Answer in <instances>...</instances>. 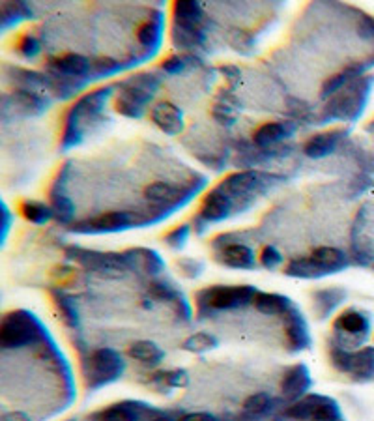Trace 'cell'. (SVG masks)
I'll list each match as a JSON object with an SVG mask.
<instances>
[{"label":"cell","instance_id":"6da1fadb","mask_svg":"<svg viewBox=\"0 0 374 421\" xmlns=\"http://www.w3.org/2000/svg\"><path fill=\"white\" fill-rule=\"evenodd\" d=\"M374 84V77H355L352 79L346 86H342L341 90L331 96V99L324 109L322 120H333V118H341V120H357L362 117L363 109L367 105L368 94Z\"/></svg>","mask_w":374,"mask_h":421},{"label":"cell","instance_id":"7a4b0ae2","mask_svg":"<svg viewBox=\"0 0 374 421\" xmlns=\"http://www.w3.org/2000/svg\"><path fill=\"white\" fill-rule=\"evenodd\" d=\"M112 96V86L107 88H99L90 94H86L79 99L77 104L73 105L66 117V126H64V135H62V148L68 150L71 146L81 143L84 131V122L94 120V118L104 110L107 99Z\"/></svg>","mask_w":374,"mask_h":421},{"label":"cell","instance_id":"3957f363","mask_svg":"<svg viewBox=\"0 0 374 421\" xmlns=\"http://www.w3.org/2000/svg\"><path fill=\"white\" fill-rule=\"evenodd\" d=\"M66 255L92 272L101 273V275H115V277L124 275L137 266V257L133 251L120 255V253H99L81 249V247H70Z\"/></svg>","mask_w":374,"mask_h":421},{"label":"cell","instance_id":"277c9868","mask_svg":"<svg viewBox=\"0 0 374 421\" xmlns=\"http://www.w3.org/2000/svg\"><path fill=\"white\" fill-rule=\"evenodd\" d=\"M258 291L251 285H234V286H212L206 291H200L197 294L199 300L200 309H239V307H246L255 302V296Z\"/></svg>","mask_w":374,"mask_h":421},{"label":"cell","instance_id":"5b68a950","mask_svg":"<svg viewBox=\"0 0 374 421\" xmlns=\"http://www.w3.org/2000/svg\"><path fill=\"white\" fill-rule=\"evenodd\" d=\"M126 369V362L117 350L112 349H99L96 350L84 367V376H86V386L90 389H97L101 386L115 382L122 376Z\"/></svg>","mask_w":374,"mask_h":421},{"label":"cell","instance_id":"8992f818","mask_svg":"<svg viewBox=\"0 0 374 421\" xmlns=\"http://www.w3.org/2000/svg\"><path fill=\"white\" fill-rule=\"evenodd\" d=\"M39 335V324L25 311L10 313L0 324V344L4 349H21L34 343Z\"/></svg>","mask_w":374,"mask_h":421},{"label":"cell","instance_id":"52a82bcc","mask_svg":"<svg viewBox=\"0 0 374 421\" xmlns=\"http://www.w3.org/2000/svg\"><path fill=\"white\" fill-rule=\"evenodd\" d=\"M331 363L337 371L354 376L357 382L374 380V346H365L357 352H350L344 346H333Z\"/></svg>","mask_w":374,"mask_h":421},{"label":"cell","instance_id":"ba28073f","mask_svg":"<svg viewBox=\"0 0 374 421\" xmlns=\"http://www.w3.org/2000/svg\"><path fill=\"white\" fill-rule=\"evenodd\" d=\"M284 414L299 421H341L342 414L333 399L324 395H305L291 404Z\"/></svg>","mask_w":374,"mask_h":421},{"label":"cell","instance_id":"9c48e42d","mask_svg":"<svg viewBox=\"0 0 374 421\" xmlns=\"http://www.w3.org/2000/svg\"><path fill=\"white\" fill-rule=\"evenodd\" d=\"M271 180H281V176L264 175L258 170H242V173H234L228 178H225L217 188L223 189L236 204V199L251 201L255 193L264 189V186H268Z\"/></svg>","mask_w":374,"mask_h":421},{"label":"cell","instance_id":"30bf717a","mask_svg":"<svg viewBox=\"0 0 374 421\" xmlns=\"http://www.w3.org/2000/svg\"><path fill=\"white\" fill-rule=\"evenodd\" d=\"M133 225H144V221L137 214L131 212H107V214L97 215L92 219L81 221L77 225H73L71 231L83 234H104V233H118V231H126Z\"/></svg>","mask_w":374,"mask_h":421},{"label":"cell","instance_id":"8fae6325","mask_svg":"<svg viewBox=\"0 0 374 421\" xmlns=\"http://www.w3.org/2000/svg\"><path fill=\"white\" fill-rule=\"evenodd\" d=\"M333 328H335L339 333L348 335L350 339L354 341V344H362L368 337V331H371V318H368L365 313L348 309V311L341 313V315L335 318Z\"/></svg>","mask_w":374,"mask_h":421},{"label":"cell","instance_id":"7c38bea8","mask_svg":"<svg viewBox=\"0 0 374 421\" xmlns=\"http://www.w3.org/2000/svg\"><path fill=\"white\" fill-rule=\"evenodd\" d=\"M234 206L236 204H234L233 199L221 188H215L204 197L199 215L208 223H219V221L226 219L228 215L233 214Z\"/></svg>","mask_w":374,"mask_h":421},{"label":"cell","instance_id":"4fadbf2b","mask_svg":"<svg viewBox=\"0 0 374 421\" xmlns=\"http://www.w3.org/2000/svg\"><path fill=\"white\" fill-rule=\"evenodd\" d=\"M311 388V373L307 369V365L297 363L292 365L291 369L286 371L281 382V391L288 401H299L302 397L307 393V389Z\"/></svg>","mask_w":374,"mask_h":421},{"label":"cell","instance_id":"5bb4252c","mask_svg":"<svg viewBox=\"0 0 374 421\" xmlns=\"http://www.w3.org/2000/svg\"><path fill=\"white\" fill-rule=\"evenodd\" d=\"M286 320V341L288 346L294 352L299 350H307L311 346V335L309 326L305 322V317L297 307H292L291 311L284 315Z\"/></svg>","mask_w":374,"mask_h":421},{"label":"cell","instance_id":"9a60e30c","mask_svg":"<svg viewBox=\"0 0 374 421\" xmlns=\"http://www.w3.org/2000/svg\"><path fill=\"white\" fill-rule=\"evenodd\" d=\"M193 191L197 193V189L193 188L181 189L175 184H168V182H154L144 189V197L148 201L155 202V204L176 206L180 202V199H189V195H193Z\"/></svg>","mask_w":374,"mask_h":421},{"label":"cell","instance_id":"2e32d148","mask_svg":"<svg viewBox=\"0 0 374 421\" xmlns=\"http://www.w3.org/2000/svg\"><path fill=\"white\" fill-rule=\"evenodd\" d=\"M49 70H51V75L83 81L84 77L90 75L92 66L88 59H84L81 55H66L57 60H51Z\"/></svg>","mask_w":374,"mask_h":421},{"label":"cell","instance_id":"e0dca14e","mask_svg":"<svg viewBox=\"0 0 374 421\" xmlns=\"http://www.w3.org/2000/svg\"><path fill=\"white\" fill-rule=\"evenodd\" d=\"M217 260L236 270H253L257 266L255 251L246 244H225L217 253Z\"/></svg>","mask_w":374,"mask_h":421},{"label":"cell","instance_id":"ac0fdd59","mask_svg":"<svg viewBox=\"0 0 374 421\" xmlns=\"http://www.w3.org/2000/svg\"><path fill=\"white\" fill-rule=\"evenodd\" d=\"M152 120L167 135H180L184 131V115L176 105L161 101L152 109Z\"/></svg>","mask_w":374,"mask_h":421},{"label":"cell","instance_id":"d6986e66","mask_svg":"<svg viewBox=\"0 0 374 421\" xmlns=\"http://www.w3.org/2000/svg\"><path fill=\"white\" fill-rule=\"evenodd\" d=\"M296 126L292 122H268L264 126H260L255 135H253V143L260 146V148H266V146H273V144L281 143L284 139L294 133Z\"/></svg>","mask_w":374,"mask_h":421},{"label":"cell","instance_id":"ffe728a7","mask_svg":"<svg viewBox=\"0 0 374 421\" xmlns=\"http://www.w3.org/2000/svg\"><path fill=\"white\" fill-rule=\"evenodd\" d=\"M311 259L315 260L318 268L322 270L326 275H331V273H339L342 272L344 268H348V257L337 249V247H318L313 251Z\"/></svg>","mask_w":374,"mask_h":421},{"label":"cell","instance_id":"44dd1931","mask_svg":"<svg viewBox=\"0 0 374 421\" xmlns=\"http://www.w3.org/2000/svg\"><path fill=\"white\" fill-rule=\"evenodd\" d=\"M341 137L342 131H326V133L311 137L304 146L305 156L313 157V159H322V157L333 154Z\"/></svg>","mask_w":374,"mask_h":421},{"label":"cell","instance_id":"7402d4cb","mask_svg":"<svg viewBox=\"0 0 374 421\" xmlns=\"http://www.w3.org/2000/svg\"><path fill=\"white\" fill-rule=\"evenodd\" d=\"M152 412L139 402H118L99 414V421H141L144 415Z\"/></svg>","mask_w":374,"mask_h":421},{"label":"cell","instance_id":"603a6c76","mask_svg":"<svg viewBox=\"0 0 374 421\" xmlns=\"http://www.w3.org/2000/svg\"><path fill=\"white\" fill-rule=\"evenodd\" d=\"M13 109L23 110L25 115H41L43 110L49 107V99L38 94L36 90H28V88H19L12 94Z\"/></svg>","mask_w":374,"mask_h":421},{"label":"cell","instance_id":"cb8c5ba5","mask_svg":"<svg viewBox=\"0 0 374 421\" xmlns=\"http://www.w3.org/2000/svg\"><path fill=\"white\" fill-rule=\"evenodd\" d=\"M253 305L257 311L264 313V315H283V317L294 307L291 298L281 296V294H268V292H258Z\"/></svg>","mask_w":374,"mask_h":421},{"label":"cell","instance_id":"d4e9b609","mask_svg":"<svg viewBox=\"0 0 374 421\" xmlns=\"http://www.w3.org/2000/svg\"><path fill=\"white\" fill-rule=\"evenodd\" d=\"M346 298V292L341 291V288H324V291H318L313 296L315 300V311L318 313L320 318H328L331 313L335 311V307L344 302Z\"/></svg>","mask_w":374,"mask_h":421},{"label":"cell","instance_id":"484cf974","mask_svg":"<svg viewBox=\"0 0 374 421\" xmlns=\"http://www.w3.org/2000/svg\"><path fill=\"white\" fill-rule=\"evenodd\" d=\"M173 12H175V25L178 26L200 28V23L204 19L202 8L197 2H176Z\"/></svg>","mask_w":374,"mask_h":421},{"label":"cell","instance_id":"4316f807","mask_svg":"<svg viewBox=\"0 0 374 421\" xmlns=\"http://www.w3.org/2000/svg\"><path fill=\"white\" fill-rule=\"evenodd\" d=\"M128 354L137 362L146 365H157L165 358V352L152 341H137L129 346Z\"/></svg>","mask_w":374,"mask_h":421},{"label":"cell","instance_id":"83f0119b","mask_svg":"<svg viewBox=\"0 0 374 421\" xmlns=\"http://www.w3.org/2000/svg\"><path fill=\"white\" fill-rule=\"evenodd\" d=\"M284 273L291 275V277L297 279H318V277H326V273L318 268L315 260L311 257H304V259H292L286 268H284Z\"/></svg>","mask_w":374,"mask_h":421},{"label":"cell","instance_id":"f1b7e54d","mask_svg":"<svg viewBox=\"0 0 374 421\" xmlns=\"http://www.w3.org/2000/svg\"><path fill=\"white\" fill-rule=\"evenodd\" d=\"M173 41L180 49H195L202 46L204 41V32L202 28H187V26H173Z\"/></svg>","mask_w":374,"mask_h":421},{"label":"cell","instance_id":"f546056e","mask_svg":"<svg viewBox=\"0 0 374 421\" xmlns=\"http://www.w3.org/2000/svg\"><path fill=\"white\" fill-rule=\"evenodd\" d=\"M21 214L26 221H30L34 225H46L47 221H51L55 217L52 208L38 201H25L21 206Z\"/></svg>","mask_w":374,"mask_h":421},{"label":"cell","instance_id":"4dcf8cb0","mask_svg":"<svg viewBox=\"0 0 374 421\" xmlns=\"http://www.w3.org/2000/svg\"><path fill=\"white\" fill-rule=\"evenodd\" d=\"M161 30H163V21L159 15H155L154 19H150L148 23H144V25L139 28V34H137V38H139V41H141L144 47H152V49H155V47L159 46V41H161Z\"/></svg>","mask_w":374,"mask_h":421},{"label":"cell","instance_id":"1f68e13d","mask_svg":"<svg viewBox=\"0 0 374 421\" xmlns=\"http://www.w3.org/2000/svg\"><path fill=\"white\" fill-rule=\"evenodd\" d=\"M32 17V10L26 6L25 2H15V4H4L2 6V30L8 26L15 25L23 19Z\"/></svg>","mask_w":374,"mask_h":421},{"label":"cell","instance_id":"d6a6232c","mask_svg":"<svg viewBox=\"0 0 374 421\" xmlns=\"http://www.w3.org/2000/svg\"><path fill=\"white\" fill-rule=\"evenodd\" d=\"M117 110L128 118H142L144 110H146V105L135 99L133 96H129L128 92L120 90L117 97Z\"/></svg>","mask_w":374,"mask_h":421},{"label":"cell","instance_id":"836d02e7","mask_svg":"<svg viewBox=\"0 0 374 421\" xmlns=\"http://www.w3.org/2000/svg\"><path fill=\"white\" fill-rule=\"evenodd\" d=\"M217 344H219V341H217L215 337L202 331V333H195V335H191L189 339H186L184 350H187V352H195V354H202V352H208V350L215 349Z\"/></svg>","mask_w":374,"mask_h":421},{"label":"cell","instance_id":"e575fe53","mask_svg":"<svg viewBox=\"0 0 374 421\" xmlns=\"http://www.w3.org/2000/svg\"><path fill=\"white\" fill-rule=\"evenodd\" d=\"M51 208L55 217L59 221H62V223H70L73 214H75V206H73V202H71L66 195L52 193Z\"/></svg>","mask_w":374,"mask_h":421},{"label":"cell","instance_id":"d590c367","mask_svg":"<svg viewBox=\"0 0 374 421\" xmlns=\"http://www.w3.org/2000/svg\"><path fill=\"white\" fill-rule=\"evenodd\" d=\"M271 397L268 393H255L246 401L244 409L249 415L258 418V415H266L271 410Z\"/></svg>","mask_w":374,"mask_h":421},{"label":"cell","instance_id":"8d00e7d4","mask_svg":"<svg viewBox=\"0 0 374 421\" xmlns=\"http://www.w3.org/2000/svg\"><path fill=\"white\" fill-rule=\"evenodd\" d=\"M135 255L137 259L142 262V268H144V272L146 273L155 275V273H159L163 268H165V262H163L161 257L155 251H150V249H135Z\"/></svg>","mask_w":374,"mask_h":421},{"label":"cell","instance_id":"74e56055","mask_svg":"<svg viewBox=\"0 0 374 421\" xmlns=\"http://www.w3.org/2000/svg\"><path fill=\"white\" fill-rule=\"evenodd\" d=\"M57 305H59V309L62 311L66 324L75 328V326L79 324V315L77 309H75V304L71 302V298H68L64 294H57Z\"/></svg>","mask_w":374,"mask_h":421},{"label":"cell","instance_id":"f35d334b","mask_svg":"<svg viewBox=\"0 0 374 421\" xmlns=\"http://www.w3.org/2000/svg\"><path fill=\"white\" fill-rule=\"evenodd\" d=\"M189 225H180V227L173 228L170 233L165 236V242H167V246L170 247V249H175V251H180L181 247L186 246V242L189 240Z\"/></svg>","mask_w":374,"mask_h":421},{"label":"cell","instance_id":"ab89813d","mask_svg":"<svg viewBox=\"0 0 374 421\" xmlns=\"http://www.w3.org/2000/svg\"><path fill=\"white\" fill-rule=\"evenodd\" d=\"M150 296L155 300H159V302H173V300L178 298V292L173 288V286L168 285V283H161V281H155V283H152L148 288Z\"/></svg>","mask_w":374,"mask_h":421},{"label":"cell","instance_id":"60d3db41","mask_svg":"<svg viewBox=\"0 0 374 421\" xmlns=\"http://www.w3.org/2000/svg\"><path fill=\"white\" fill-rule=\"evenodd\" d=\"M260 264L264 266L266 270H275L277 266L283 264V255L273 246H266L260 253Z\"/></svg>","mask_w":374,"mask_h":421},{"label":"cell","instance_id":"b9f144b4","mask_svg":"<svg viewBox=\"0 0 374 421\" xmlns=\"http://www.w3.org/2000/svg\"><path fill=\"white\" fill-rule=\"evenodd\" d=\"M157 378L163 384H167L168 388H184L189 382L186 371H167V373H159Z\"/></svg>","mask_w":374,"mask_h":421},{"label":"cell","instance_id":"7bdbcfd3","mask_svg":"<svg viewBox=\"0 0 374 421\" xmlns=\"http://www.w3.org/2000/svg\"><path fill=\"white\" fill-rule=\"evenodd\" d=\"M39 51H41V46H39V41L34 38V36L26 34V36L21 38L19 52L25 57V59H34V57H38Z\"/></svg>","mask_w":374,"mask_h":421},{"label":"cell","instance_id":"ee69618b","mask_svg":"<svg viewBox=\"0 0 374 421\" xmlns=\"http://www.w3.org/2000/svg\"><path fill=\"white\" fill-rule=\"evenodd\" d=\"M178 266L184 270V273H186L187 277H199L200 272H202V264L193 259L178 260Z\"/></svg>","mask_w":374,"mask_h":421},{"label":"cell","instance_id":"f6af8a7d","mask_svg":"<svg viewBox=\"0 0 374 421\" xmlns=\"http://www.w3.org/2000/svg\"><path fill=\"white\" fill-rule=\"evenodd\" d=\"M163 72L167 73H180L184 68H186V59L184 57H170V59H167L165 62L161 64Z\"/></svg>","mask_w":374,"mask_h":421},{"label":"cell","instance_id":"bcb514c9","mask_svg":"<svg viewBox=\"0 0 374 421\" xmlns=\"http://www.w3.org/2000/svg\"><path fill=\"white\" fill-rule=\"evenodd\" d=\"M360 34L363 38L374 39V19L373 17H363L362 25H360Z\"/></svg>","mask_w":374,"mask_h":421},{"label":"cell","instance_id":"7dc6e473","mask_svg":"<svg viewBox=\"0 0 374 421\" xmlns=\"http://www.w3.org/2000/svg\"><path fill=\"white\" fill-rule=\"evenodd\" d=\"M181 421H219L213 414L208 412H193V414H187L181 418Z\"/></svg>","mask_w":374,"mask_h":421},{"label":"cell","instance_id":"c3c4849f","mask_svg":"<svg viewBox=\"0 0 374 421\" xmlns=\"http://www.w3.org/2000/svg\"><path fill=\"white\" fill-rule=\"evenodd\" d=\"M221 72L225 73L226 79L230 81V83H236V79L239 77V70L238 68H233V66H226V68H221Z\"/></svg>","mask_w":374,"mask_h":421},{"label":"cell","instance_id":"681fc988","mask_svg":"<svg viewBox=\"0 0 374 421\" xmlns=\"http://www.w3.org/2000/svg\"><path fill=\"white\" fill-rule=\"evenodd\" d=\"M148 421H175V420H170L168 415H161V414H159V412H157V414L152 415V418H150Z\"/></svg>","mask_w":374,"mask_h":421}]
</instances>
